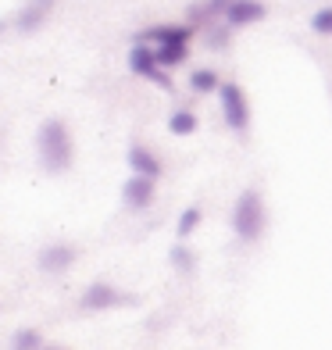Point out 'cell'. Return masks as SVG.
Returning a JSON list of instances; mask_svg holds the SVG:
<instances>
[{
  "label": "cell",
  "mask_w": 332,
  "mask_h": 350,
  "mask_svg": "<svg viewBox=\"0 0 332 350\" xmlns=\"http://www.w3.org/2000/svg\"><path fill=\"white\" fill-rule=\"evenodd\" d=\"M46 343H43V332L40 329H18L14 332V343H11V350H43Z\"/></svg>",
  "instance_id": "obj_15"
},
{
  "label": "cell",
  "mask_w": 332,
  "mask_h": 350,
  "mask_svg": "<svg viewBox=\"0 0 332 350\" xmlns=\"http://www.w3.org/2000/svg\"><path fill=\"white\" fill-rule=\"evenodd\" d=\"M129 168H133V175H143V179H161V172H165V165H161V157H157L150 147H143V143H133L129 147Z\"/></svg>",
  "instance_id": "obj_8"
},
{
  "label": "cell",
  "mask_w": 332,
  "mask_h": 350,
  "mask_svg": "<svg viewBox=\"0 0 332 350\" xmlns=\"http://www.w3.org/2000/svg\"><path fill=\"white\" fill-rule=\"evenodd\" d=\"M43 350H65V347H51V343H46V347H43Z\"/></svg>",
  "instance_id": "obj_19"
},
{
  "label": "cell",
  "mask_w": 332,
  "mask_h": 350,
  "mask_svg": "<svg viewBox=\"0 0 332 350\" xmlns=\"http://www.w3.org/2000/svg\"><path fill=\"white\" fill-rule=\"evenodd\" d=\"M75 258H79L75 243H51V247L40 250V268L51 272V275H61V272H68V268L75 265Z\"/></svg>",
  "instance_id": "obj_7"
},
{
  "label": "cell",
  "mask_w": 332,
  "mask_h": 350,
  "mask_svg": "<svg viewBox=\"0 0 332 350\" xmlns=\"http://www.w3.org/2000/svg\"><path fill=\"white\" fill-rule=\"evenodd\" d=\"M157 197V183L154 179H143V175H129L122 186V200L129 211H147Z\"/></svg>",
  "instance_id": "obj_6"
},
{
  "label": "cell",
  "mask_w": 332,
  "mask_h": 350,
  "mask_svg": "<svg viewBox=\"0 0 332 350\" xmlns=\"http://www.w3.org/2000/svg\"><path fill=\"white\" fill-rule=\"evenodd\" d=\"M168 129L176 136H193L197 133V115L193 111H176V115L168 118Z\"/></svg>",
  "instance_id": "obj_14"
},
{
  "label": "cell",
  "mask_w": 332,
  "mask_h": 350,
  "mask_svg": "<svg viewBox=\"0 0 332 350\" xmlns=\"http://www.w3.org/2000/svg\"><path fill=\"white\" fill-rule=\"evenodd\" d=\"M125 304H133V297L122 293L118 286H111V282H89L86 290H83V297H79V308L93 311V314L115 311V308H125Z\"/></svg>",
  "instance_id": "obj_3"
},
{
  "label": "cell",
  "mask_w": 332,
  "mask_h": 350,
  "mask_svg": "<svg viewBox=\"0 0 332 350\" xmlns=\"http://www.w3.org/2000/svg\"><path fill=\"white\" fill-rule=\"evenodd\" d=\"M189 36H193V29L189 25H157V29H150V33H143L139 40L143 43H157V46H165V43H189Z\"/></svg>",
  "instance_id": "obj_11"
},
{
  "label": "cell",
  "mask_w": 332,
  "mask_h": 350,
  "mask_svg": "<svg viewBox=\"0 0 332 350\" xmlns=\"http://www.w3.org/2000/svg\"><path fill=\"white\" fill-rule=\"evenodd\" d=\"M218 100H221V115H225V125L236 133H243L250 125V104H247V93L236 86V83H221L218 90Z\"/></svg>",
  "instance_id": "obj_4"
},
{
  "label": "cell",
  "mask_w": 332,
  "mask_h": 350,
  "mask_svg": "<svg viewBox=\"0 0 332 350\" xmlns=\"http://www.w3.org/2000/svg\"><path fill=\"white\" fill-rule=\"evenodd\" d=\"M311 29H314V33H322V36H332V8H322V11H314V18H311Z\"/></svg>",
  "instance_id": "obj_17"
},
{
  "label": "cell",
  "mask_w": 332,
  "mask_h": 350,
  "mask_svg": "<svg viewBox=\"0 0 332 350\" xmlns=\"http://www.w3.org/2000/svg\"><path fill=\"white\" fill-rule=\"evenodd\" d=\"M171 265H176L179 272H193V254H189L186 247H176L171 250Z\"/></svg>",
  "instance_id": "obj_18"
},
{
  "label": "cell",
  "mask_w": 332,
  "mask_h": 350,
  "mask_svg": "<svg viewBox=\"0 0 332 350\" xmlns=\"http://www.w3.org/2000/svg\"><path fill=\"white\" fill-rule=\"evenodd\" d=\"M129 68H133L136 75H143V79H154V83H157V86H165V90L171 86V83H168V75L161 72V65H157V51H154L150 43H136V46H133Z\"/></svg>",
  "instance_id": "obj_5"
},
{
  "label": "cell",
  "mask_w": 332,
  "mask_h": 350,
  "mask_svg": "<svg viewBox=\"0 0 332 350\" xmlns=\"http://www.w3.org/2000/svg\"><path fill=\"white\" fill-rule=\"evenodd\" d=\"M54 4H57V0H29V4L22 8V14H18V29H22V33H36V29L51 18Z\"/></svg>",
  "instance_id": "obj_10"
},
{
  "label": "cell",
  "mask_w": 332,
  "mask_h": 350,
  "mask_svg": "<svg viewBox=\"0 0 332 350\" xmlns=\"http://www.w3.org/2000/svg\"><path fill=\"white\" fill-rule=\"evenodd\" d=\"M264 226H268L264 197L258 193V189H243V193L236 197V204H232V232H236V240L258 243Z\"/></svg>",
  "instance_id": "obj_2"
},
{
  "label": "cell",
  "mask_w": 332,
  "mask_h": 350,
  "mask_svg": "<svg viewBox=\"0 0 332 350\" xmlns=\"http://www.w3.org/2000/svg\"><path fill=\"white\" fill-rule=\"evenodd\" d=\"M36 154H40V165L43 172L61 175L68 172L75 161V143H72V129L61 118H46L36 133Z\"/></svg>",
  "instance_id": "obj_1"
},
{
  "label": "cell",
  "mask_w": 332,
  "mask_h": 350,
  "mask_svg": "<svg viewBox=\"0 0 332 350\" xmlns=\"http://www.w3.org/2000/svg\"><path fill=\"white\" fill-rule=\"evenodd\" d=\"M189 86H193V93H215V90H221L215 68H197L193 75H189Z\"/></svg>",
  "instance_id": "obj_13"
},
{
  "label": "cell",
  "mask_w": 332,
  "mask_h": 350,
  "mask_svg": "<svg viewBox=\"0 0 332 350\" xmlns=\"http://www.w3.org/2000/svg\"><path fill=\"white\" fill-rule=\"evenodd\" d=\"M200 221H204V211H200V208H186V211L179 215V226H176L179 240H186V236H193V232L200 229Z\"/></svg>",
  "instance_id": "obj_16"
},
{
  "label": "cell",
  "mask_w": 332,
  "mask_h": 350,
  "mask_svg": "<svg viewBox=\"0 0 332 350\" xmlns=\"http://www.w3.org/2000/svg\"><path fill=\"white\" fill-rule=\"evenodd\" d=\"M154 51H157V65L161 68H176V65L186 61L189 43H165V46H154Z\"/></svg>",
  "instance_id": "obj_12"
},
{
  "label": "cell",
  "mask_w": 332,
  "mask_h": 350,
  "mask_svg": "<svg viewBox=\"0 0 332 350\" xmlns=\"http://www.w3.org/2000/svg\"><path fill=\"white\" fill-rule=\"evenodd\" d=\"M268 14V8L261 4V0H232V4L225 8V22L229 25H254V22H261Z\"/></svg>",
  "instance_id": "obj_9"
}]
</instances>
